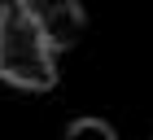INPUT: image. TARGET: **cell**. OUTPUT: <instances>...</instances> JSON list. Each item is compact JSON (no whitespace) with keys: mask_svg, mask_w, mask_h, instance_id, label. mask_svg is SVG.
Masks as SVG:
<instances>
[{"mask_svg":"<svg viewBox=\"0 0 153 140\" xmlns=\"http://www.w3.org/2000/svg\"><path fill=\"white\" fill-rule=\"evenodd\" d=\"M0 79L26 92H48L57 83V48L18 9V0L0 13Z\"/></svg>","mask_w":153,"mask_h":140,"instance_id":"obj_1","label":"cell"},{"mask_svg":"<svg viewBox=\"0 0 153 140\" xmlns=\"http://www.w3.org/2000/svg\"><path fill=\"white\" fill-rule=\"evenodd\" d=\"M66 140H118V136L101 118H74L70 127H66Z\"/></svg>","mask_w":153,"mask_h":140,"instance_id":"obj_3","label":"cell"},{"mask_svg":"<svg viewBox=\"0 0 153 140\" xmlns=\"http://www.w3.org/2000/svg\"><path fill=\"white\" fill-rule=\"evenodd\" d=\"M18 9L48 35V44L57 48H70L74 39L83 35V9L79 0H18Z\"/></svg>","mask_w":153,"mask_h":140,"instance_id":"obj_2","label":"cell"},{"mask_svg":"<svg viewBox=\"0 0 153 140\" xmlns=\"http://www.w3.org/2000/svg\"><path fill=\"white\" fill-rule=\"evenodd\" d=\"M9 4H13V0H0V13H4V9H9Z\"/></svg>","mask_w":153,"mask_h":140,"instance_id":"obj_4","label":"cell"}]
</instances>
